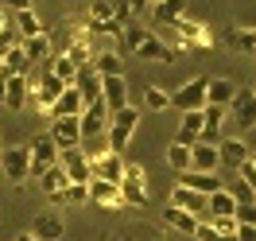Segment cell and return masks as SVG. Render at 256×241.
I'll return each mask as SVG.
<instances>
[{"mask_svg":"<svg viewBox=\"0 0 256 241\" xmlns=\"http://www.w3.org/2000/svg\"><path fill=\"white\" fill-rule=\"evenodd\" d=\"M120 43H124V51L140 55L144 63H163V66L175 63V51L167 47L163 39H156L140 20H128V24H124V39H120Z\"/></svg>","mask_w":256,"mask_h":241,"instance_id":"6da1fadb","label":"cell"},{"mask_svg":"<svg viewBox=\"0 0 256 241\" xmlns=\"http://www.w3.org/2000/svg\"><path fill=\"white\" fill-rule=\"evenodd\" d=\"M140 117H144V113L132 109V105L109 113V129H105V132H109V148H112V152H124V148H128L132 132L140 129Z\"/></svg>","mask_w":256,"mask_h":241,"instance_id":"7a4b0ae2","label":"cell"},{"mask_svg":"<svg viewBox=\"0 0 256 241\" xmlns=\"http://www.w3.org/2000/svg\"><path fill=\"white\" fill-rule=\"evenodd\" d=\"M86 160H90L94 179L120 183V175H124V160H120V152H112V148H94V152H86Z\"/></svg>","mask_w":256,"mask_h":241,"instance_id":"3957f363","label":"cell"},{"mask_svg":"<svg viewBox=\"0 0 256 241\" xmlns=\"http://www.w3.org/2000/svg\"><path fill=\"white\" fill-rule=\"evenodd\" d=\"M0 171H4V179H12V183L32 179V152H28L24 144L0 148Z\"/></svg>","mask_w":256,"mask_h":241,"instance_id":"277c9868","label":"cell"},{"mask_svg":"<svg viewBox=\"0 0 256 241\" xmlns=\"http://www.w3.org/2000/svg\"><path fill=\"white\" fill-rule=\"evenodd\" d=\"M225 109L233 113V121H237V132L256 129V90H248V86H237V94H233V101H229Z\"/></svg>","mask_w":256,"mask_h":241,"instance_id":"5b68a950","label":"cell"},{"mask_svg":"<svg viewBox=\"0 0 256 241\" xmlns=\"http://www.w3.org/2000/svg\"><path fill=\"white\" fill-rule=\"evenodd\" d=\"M214 43V35H210L206 24H198V20H178L175 24V47L171 51H190V47H210Z\"/></svg>","mask_w":256,"mask_h":241,"instance_id":"8992f818","label":"cell"},{"mask_svg":"<svg viewBox=\"0 0 256 241\" xmlns=\"http://www.w3.org/2000/svg\"><path fill=\"white\" fill-rule=\"evenodd\" d=\"M206 82H210V78H202V74H198V78H190L182 90H175V94H171V105H175L178 113L206 109Z\"/></svg>","mask_w":256,"mask_h":241,"instance_id":"52a82bcc","label":"cell"},{"mask_svg":"<svg viewBox=\"0 0 256 241\" xmlns=\"http://www.w3.org/2000/svg\"><path fill=\"white\" fill-rule=\"evenodd\" d=\"M28 152H32V175L39 179L47 167H54L58 163V148H54V140H50V132H39L32 144H28Z\"/></svg>","mask_w":256,"mask_h":241,"instance_id":"ba28073f","label":"cell"},{"mask_svg":"<svg viewBox=\"0 0 256 241\" xmlns=\"http://www.w3.org/2000/svg\"><path fill=\"white\" fill-rule=\"evenodd\" d=\"M78 129H82V140H94V136H101V132L109 129V109L101 105V97H97V101H90V105L82 109Z\"/></svg>","mask_w":256,"mask_h":241,"instance_id":"9c48e42d","label":"cell"},{"mask_svg":"<svg viewBox=\"0 0 256 241\" xmlns=\"http://www.w3.org/2000/svg\"><path fill=\"white\" fill-rule=\"evenodd\" d=\"M50 140L58 152H70V148H82V129L78 117H54L50 121Z\"/></svg>","mask_w":256,"mask_h":241,"instance_id":"30bf717a","label":"cell"},{"mask_svg":"<svg viewBox=\"0 0 256 241\" xmlns=\"http://www.w3.org/2000/svg\"><path fill=\"white\" fill-rule=\"evenodd\" d=\"M101 105H105L109 113H116V109H124V105H128V82H124V74L101 78Z\"/></svg>","mask_w":256,"mask_h":241,"instance_id":"8fae6325","label":"cell"},{"mask_svg":"<svg viewBox=\"0 0 256 241\" xmlns=\"http://www.w3.org/2000/svg\"><path fill=\"white\" fill-rule=\"evenodd\" d=\"M171 206L186 210V214H190V218H198V222H206V218H210L206 194H198V191H186V187H175V191H171Z\"/></svg>","mask_w":256,"mask_h":241,"instance_id":"7c38bea8","label":"cell"},{"mask_svg":"<svg viewBox=\"0 0 256 241\" xmlns=\"http://www.w3.org/2000/svg\"><path fill=\"white\" fill-rule=\"evenodd\" d=\"M90 202L105 210H120L124 198H120V183H105V179H90Z\"/></svg>","mask_w":256,"mask_h":241,"instance_id":"4fadbf2b","label":"cell"},{"mask_svg":"<svg viewBox=\"0 0 256 241\" xmlns=\"http://www.w3.org/2000/svg\"><path fill=\"white\" fill-rule=\"evenodd\" d=\"M66 171V179L70 183H90L94 179V171H90V160H86V152L82 148H70V152H62V163H58Z\"/></svg>","mask_w":256,"mask_h":241,"instance_id":"5bb4252c","label":"cell"},{"mask_svg":"<svg viewBox=\"0 0 256 241\" xmlns=\"http://www.w3.org/2000/svg\"><path fill=\"white\" fill-rule=\"evenodd\" d=\"M178 187H186V191H198V194H214V191H222V179L214 175V171H182V175H178Z\"/></svg>","mask_w":256,"mask_h":241,"instance_id":"9a60e30c","label":"cell"},{"mask_svg":"<svg viewBox=\"0 0 256 241\" xmlns=\"http://www.w3.org/2000/svg\"><path fill=\"white\" fill-rule=\"evenodd\" d=\"M225 117H229L225 105H206V109H202V140H206V144H218V140H222Z\"/></svg>","mask_w":256,"mask_h":241,"instance_id":"2e32d148","label":"cell"},{"mask_svg":"<svg viewBox=\"0 0 256 241\" xmlns=\"http://www.w3.org/2000/svg\"><path fill=\"white\" fill-rule=\"evenodd\" d=\"M70 86L82 94V101H86V105L101 97V74H97L94 66H78V74H74V82H70Z\"/></svg>","mask_w":256,"mask_h":241,"instance_id":"e0dca14e","label":"cell"},{"mask_svg":"<svg viewBox=\"0 0 256 241\" xmlns=\"http://www.w3.org/2000/svg\"><path fill=\"white\" fill-rule=\"evenodd\" d=\"M218 160L225 167H240V163L248 160V144L240 140V136H222L218 140Z\"/></svg>","mask_w":256,"mask_h":241,"instance_id":"ac0fdd59","label":"cell"},{"mask_svg":"<svg viewBox=\"0 0 256 241\" xmlns=\"http://www.w3.org/2000/svg\"><path fill=\"white\" fill-rule=\"evenodd\" d=\"M28 90H32L28 74H12V78H4V105L20 113L24 105H28Z\"/></svg>","mask_w":256,"mask_h":241,"instance_id":"d6986e66","label":"cell"},{"mask_svg":"<svg viewBox=\"0 0 256 241\" xmlns=\"http://www.w3.org/2000/svg\"><path fill=\"white\" fill-rule=\"evenodd\" d=\"M190 167H194V171H218V167H222V160H218V144L194 140V144H190Z\"/></svg>","mask_w":256,"mask_h":241,"instance_id":"ffe728a7","label":"cell"},{"mask_svg":"<svg viewBox=\"0 0 256 241\" xmlns=\"http://www.w3.org/2000/svg\"><path fill=\"white\" fill-rule=\"evenodd\" d=\"M62 233H66V225H62L58 214H39L35 225H32V237L35 241H62Z\"/></svg>","mask_w":256,"mask_h":241,"instance_id":"44dd1931","label":"cell"},{"mask_svg":"<svg viewBox=\"0 0 256 241\" xmlns=\"http://www.w3.org/2000/svg\"><path fill=\"white\" fill-rule=\"evenodd\" d=\"M182 16H186V0H160V4H152V20H156V24L175 28Z\"/></svg>","mask_w":256,"mask_h":241,"instance_id":"7402d4cb","label":"cell"},{"mask_svg":"<svg viewBox=\"0 0 256 241\" xmlns=\"http://www.w3.org/2000/svg\"><path fill=\"white\" fill-rule=\"evenodd\" d=\"M82 109H86V101H82V94L74 90V86H66L62 97L50 105V117H82Z\"/></svg>","mask_w":256,"mask_h":241,"instance_id":"603a6c76","label":"cell"},{"mask_svg":"<svg viewBox=\"0 0 256 241\" xmlns=\"http://www.w3.org/2000/svg\"><path fill=\"white\" fill-rule=\"evenodd\" d=\"M194 140H202V109L182 113V121H178V136H175V144H186V148H190Z\"/></svg>","mask_w":256,"mask_h":241,"instance_id":"cb8c5ba5","label":"cell"},{"mask_svg":"<svg viewBox=\"0 0 256 241\" xmlns=\"http://www.w3.org/2000/svg\"><path fill=\"white\" fill-rule=\"evenodd\" d=\"M233 94H237V82H229V78H210L206 82V105H229Z\"/></svg>","mask_w":256,"mask_h":241,"instance_id":"d4e9b609","label":"cell"},{"mask_svg":"<svg viewBox=\"0 0 256 241\" xmlns=\"http://www.w3.org/2000/svg\"><path fill=\"white\" fill-rule=\"evenodd\" d=\"M225 43L237 47V51H244V55H256V28H240V24H233V28L225 32Z\"/></svg>","mask_w":256,"mask_h":241,"instance_id":"484cf974","label":"cell"},{"mask_svg":"<svg viewBox=\"0 0 256 241\" xmlns=\"http://www.w3.org/2000/svg\"><path fill=\"white\" fill-rule=\"evenodd\" d=\"M20 47H24V55L32 59V63H47V59H54L50 55V35H32V39H20Z\"/></svg>","mask_w":256,"mask_h":241,"instance_id":"4316f807","label":"cell"},{"mask_svg":"<svg viewBox=\"0 0 256 241\" xmlns=\"http://www.w3.org/2000/svg\"><path fill=\"white\" fill-rule=\"evenodd\" d=\"M101 74V78H112V74H124V59L120 55H112V51H97L94 55V63H90Z\"/></svg>","mask_w":256,"mask_h":241,"instance_id":"83f0119b","label":"cell"},{"mask_svg":"<svg viewBox=\"0 0 256 241\" xmlns=\"http://www.w3.org/2000/svg\"><path fill=\"white\" fill-rule=\"evenodd\" d=\"M163 222L171 225V229H178V233H186V237H190L194 225H198V218H190L186 210H178V206H167V210H163Z\"/></svg>","mask_w":256,"mask_h":241,"instance_id":"f1b7e54d","label":"cell"},{"mask_svg":"<svg viewBox=\"0 0 256 241\" xmlns=\"http://www.w3.org/2000/svg\"><path fill=\"white\" fill-rule=\"evenodd\" d=\"M16 35H20V39H32V35H43V20L35 16L32 8L16 12Z\"/></svg>","mask_w":256,"mask_h":241,"instance_id":"f546056e","label":"cell"},{"mask_svg":"<svg viewBox=\"0 0 256 241\" xmlns=\"http://www.w3.org/2000/svg\"><path fill=\"white\" fill-rule=\"evenodd\" d=\"M206 206H210V214H225V218H233V214H237V198L222 187V191H214L206 198Z\"/></svg>","mask_w":256,"mask_h":241,"instance_id":"4dcf8cb0","label":"cell"},{"mask_svg":"<svg viewBox=\"0 0 256 241\" xmlns=\"http://www.w3.org/2000/svg\"><path fill=\"white\" fill-rule=\"evenodd\" d=\"M39 187H43L47 194H58V191H66V187H70V179H66V171L54 163V167H47V171L39 175Z\"/></svg>","mask_w":256,"mask_h":241,"instance_id":"1f68e13d","label":"cell"},{"mask_svg":"<svg viewBox=\"0 0 256 241\" xmlns=\"http://www.w3.org/2000/svg\"><path fill=\"white\" fill-rule=\"evenodd\" d=\"M120 198H124V206H148V187L132 183V179H120Z\"/></svg>","mask_w":256,"mask_h":241,"instance_id":"d6a6232c","label":"cell"},{"mask_svg":"<svg viewBox=\"0 0 256 241\" xmlns=\"http://www.w3.org/2000/svg\"><path fill=\"white\" fill-rule=\"evenodd\" d=\"M144 109H148V113L171 109V94H167V90H160V86H148V90H144Z\"/></svg>","mask_w":256,"mask_h":241,"instance_id":"836d02e7","label":"cell"},{"mask_svg":"<svg viewBox=\"0 0 256 241\" xmlns=\"http://www.w3.org/2000/svg\"><path fill=\"white\" fill-rule=\"evenodd\" d=\"M167 167L178 171V175L190 171V148H186V144H171V148H167Z\"/></svg>","mask_w":256,"mask_h":241,"instance_id":"e575fe53","label":"cell"},{"mask_svg":"<svg viewBox=\"0 0 256 241\" xmlns=\"http://www.w3.org/2000/svg\"><path fill=\"white\" fill-rule=\"evenodd\" d=\"M86 32L94 35V39H112V43H116V39H120V24H116V20H90Z\"/></svg>","mask_w":256,"mask_h":241,"instance_id":"d590c367","label":"cell"},{"mask_svg":"<svg viewBox=\"0 0 256 241\" xmlns=\"http://www.w3.org/2000/svg\"><path fill=\"white\" fill-rule=\"evenodd\" d=\"M225 191L237 198V206H256V191H252V187H248V183H244L240 175L233 179V187H225Z\"/></svg>","mask_w":256,"mask_h":241,"instance_id":"8d00e7d4","label":"cell"},{"mask_svg":"<svg viewBox=\"0 0 256 241\" xmlns=\"http://www.w3.org/2000/svg\"><path fill=\"white\" fill-rule=\"evenodd\" d=\"M50 74H54V78H62L66 86H70V82H74V74H78V66L70 63L66 55H54V59H50Z\"/></svg>","mask_w":256,"mask_h":241,"instance_id":"74e56055","label":"cell"},{"mask_svg":"<svg viewBox=\"0 0 256 241\" xmlns=\"http://www.w3.org/2000/svg\"><path fill=\"white\" fill-rule=\"evenodd\" d=\"M210 225L218 229L222 241H233L237 237V218H225V214H210Z\"/></svg>","mask_w":256,"mask_h":241,"instance_id":"f35d334b","label":"cell"},{"mask_svg":"<svg viewBox=\"0 0 256 241\" xmlns=\"http://www.w3.org/2000/svg\"><path fill=\"white\" fill-rule=\"evenodd\" d=\"M62 194H66V206H70V202L82 206V202H90V183H70Z\"/></svg>","mask_w":256,"mask_h":241,"instance_id":"ab89813d","label":"cell"},{"mask_svg":"<svg viewBox=\"0 0 256 241\" xmlns=\"http://www.w3.org/2000/svg\"><path fill=\"white\" fill-rule=\"evenodd\" d=\"M16 43H20L16 28H12V24H4V32H0V59H4V55H8L12 47H16Z\"/></svg>","mask_w":256,"mask_h":241,"instance_id":"60d3db41","label":"cell"},{"mask_svg":"<svg viewBox=\"0 0 256 241\" xmlns=\"http://www.w3.org/2000/svg\"><path fill=\"white\" fill-rule=\"evenodd\" d=\"M90 20H112V0H94L90 4Z\"/></svg>","mask_w":256,"mask_h":241,"instance_id":"b9f144b4","label":"cell"},{"mask_svg":"<svg viewBox=\"0 0 256 241\" xmlns=\"http://www.w3.org/2000/svg\"><path fill=\"white\" fill-rule=\"evenodd\" d=\"M190 237H194V241H222V237H218V229H214L210 222H198V225H194V233H190Z\"/></svg>","mask_w":256,"mask_h":241,"instance_id":"7bdbcfd3","label":"cell"},{"mask_svg":"<svg viewBox=\"0 0 256 241\" xmlns=\"http://www.w3.org/2000/svg\"><path fill=\"white\" fill-rule=\"evenodd\" d=\"M237 175H240V179H244V183H248V187L256 191V163H252V160H244V163H240V167H237Z\"/></svg>","mask_w":256,"mask_h":241,"instance_id":"ee69618b","label":"cell"},{"mask_svg":"<svg viewBox=\"0 0 256 241\" xmlns=\"http://www.w3.org/2000/svg\"><path fill=\"white\" fill-rule=\"evenodd\" d=\"M233 241H256V225L237 222V237H233Z\"/></svg>","mask_w":256,"mask_h":241,"instance_id":"f6af8a7d","label":"cell"},{"mask_svg":"<svg viewBox=\"0 0 256 241\" xmlns=\"http://www.w3.org/2000/svg\"><path fill=\"white\" fill-rule=\"evenodd\" d=\"M237 222H248V225H256V206H237V214H233Z\"/></svg>","mask_w":256,"mask_h":241,"instance_id":"bcb514c9","label":"cell"},{"mask_svg":"<svg viewBox=\"0 0 256 241\" xmlns=\"http://www.w3.org/2000/svg\"><path fill=\"white\" fill-rule=\"evenodd\" d=\"M0 8H12V12H24V8H32V0H0Z\"/></svg>","mask_w":256,"mask_h":241,"instance_id":"7dc6e473","label":"cell"},{"mask_svg":"<svg viewBox=\"0 0 256 241\" xmlns=\"http://www.w3.org/2000/svg\"><path fill=\"white\" fill-rule=\"evenodd\" d=\"M16 241H35V237H32V233H20V237H16Z\"/></svg>","mask_w":256,"mask_h":241,"instance_id":"c3c4849f","label":"cell"},{"mask_svg":"<svg viewBox=\"0 0 256 241\" xmlns=\"http://www.w3.org/2000/svg\"><path fill=\"white\" fill-rule=\"evenodd\" d=\"M4 20H8V16H4V8H0V32H4Z\"/></svg>","mask_w":256,"mask_h":241,"instance_id":"681fc988","label":"cell"},{"mask_svg":"<svg viewBox=\"0 0 256 241\" xmlns=\"http://www.w3.org/2000/svg\"><path fill=\"white\" fill-rule=\"evenodd\" d=\"M0 101H4V82H0Z\"/></svg>","mask_w":256,"mask_h":241,"instance_id":"f907efd6","label":"cell"},{"mask_svg":"<svg viewBox=\"0 0 256 241\" xmlns=\"http://www.w3.org/2000/svg\"><path fill=\"white\" fill-rule=\"evenodd\" d=\"M248 160H252V163H256V152H252V156H248Z\"/></svg>","mask_w":256,"mask_h":241,"instance_id":"816d5d0a","label":"cell"},{"mask_svg":"<svg viewBox=\"0 0 256 241\" xmlns=\"http://www.w3.org/2000/svg\"><path fill=\"white\" fill-rule=\"evenodd\" d=\"M0 148H4V144H0Z\"/></svg>","mask_w":256,"mask_h":241,"instance_id":"f5cc1de1","label":"cell"}]
</instances>
